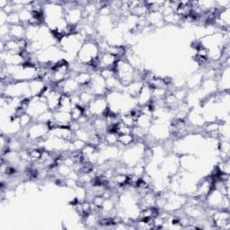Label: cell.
Here are the masks:
<instances>
[{"instance_id":"obj_1","label":"cell","mask_w":230,"mask_h":230,"mask_svg":"<svg viewBox=\"0 0 230 230\" xmlns=\"http://www.w3.org/2000/svg\"><path fill=\"white\" fill-rule=\"evenodd\" d=\"M71 159L75 162V163H81L83 160H84V155L83 154L81 153L80 151H77V152H74L72 153L71 155Z\"/></svg>"},{"instance_id":"obj_2","label":"cell","mask_w":230,"mask_h":230,"mask_svg":"<svg viewBox=\"0 0 230 230\" xmlns=\"http://www.w3.org/2000/svg\"><path fill=\"white\" fill-rule=\"evenodd\" d=\"M120 140L122 142L123 144L127 145V144L130 143V141L132 140V138H131V136H128V135H123V136L120 137Z\"/></svg>"}]
</instances>
